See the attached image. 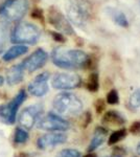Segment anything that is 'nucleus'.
I'll return each mask as SVG.
<instances>
[{
	"mask_svg": "<svg viewBox=\"0 0 140 157\" xmlns=\"http://www.w3.org/2000/svg\"><path fill=\"white\" fill-rule=\"evenodd\" d=\"M109 12H110V15L112 18H113L114 22H115L118 26H121V27L129 26V21H128V19H127L126 15H124L123 12L117 11V10H109Z\"/></svg>",
	"mask_w": 140,
	"mask_h": 157,
	"instance_id": "18",
	"label": "nucleus"
},
{
	"mask_svg": "<svg viewBox=\"0 0 140 157\" xmlns=\"http://www.w3.org/2000/svg\"><path fill=\"white\" fill-rule=\"evenodd\" d=\"M130 132L133 135H140V121H134L130 127Z\"/></svg>",
	"mask_w": 140,
	"mask_h": 157,
	"instance_id": "27",
	"label": "nucleus"
},
{
	"mask_svg": "<svg viewBox=\"0 0 140 157\" xmlns=\"http://www.w3.org/2000/svg\"><path fill=\"white\" fill-rule=\"evenodd\" d=\"M43 112V107L40 104L28 106L20 113L18 121L19 125L25 130H29L37 124V121L40 120L41 114Z\"/></svg>",
	"mask_w": 140,
	"mask_h": 157,
	"instance_id": "8",
	"label": "nucleus"
},
{
	"mask_svg": "<svg viewBox=\"0 0 140 157\" xmlns=\"http://www.w3.org/2000/svg\"><path fill=\"white\" fill-rule=\"evenodd\" d=\"M40 36V30L36 25L28 22H20L13 29L11 41L17 44H36Z\"/></svg>",
	"mask_w": 140,
	"mask_h": 157,
	"instance_id": "4",
	"label": "nucleus"
},
{
	"mask_svg": "<svg viewBox=\"0 0 140 157\" xmlns=\"http://www.w3.org/2000/svg\"><path fill=\"white\" fill-rule=\"evenodd\" d=\"M4 45H6V34L3 29H0V54L3 52Z\"/></svg>",
	"mask_w": 140,
	"mask_h": 157,
	"instance_id": "28",
	"label": "nucleus"
},
{
	"mask_svg": "<svg viewBox=\"0 0 140 157\" xmlns=\"http://www.w3.org/2000/svg\"><path fill=\"white\" fill-rule=\"evenodd\" d=\"M48 80H49V73L42 72L38 75L28 85V92L34 97L41 98L48 92Z\"/></svg>",
	"mask_w": 140,
	"mask_h": 157,
	"instance_id": "12",
	"label": "nucleus"
},
{
	"mask_svg": "<svg viewBox=\"0 0 140 157\" xmlns=\"http://www.w3.org/2000/svg\"><path fill=\"white\" fill-rule=\"evenodd\" d=\"M136 151H137V153H138L139 155H140V144H139L138 146H137V148H136Z\"/></svg>",
	"mask_w": 140,
	"mask_h": 157,
	"instance_id": "31",
	"label": "nucleus"
},
{
	"mask_svg": "<svg viewBox=\"0 0 140 157\" xmlns=\"http://www.w3.org/2000/svg\"><path fill=\"white\" fill-rule=\"evenodd\" d=\"M48 21L61 34H64V35L74 34V30H73V27L71 26L69 20L66 18L64 15L59 11L58 9H55V7H50L49 11H48Z\"/></svg>",
	"mask_w": 140,
	"mask_h": 157,
	"instance_id": "10",
	"label": "nucleus"
},
{
	"mask_svg": "<svg viewBox=\"0 0 140 157\" xmlns=\"http://www.w3.org/2000/svg\"><path fill=\"white\" fill-rule=\"evenodd\" d=\"M94 107H95L96 112L97 113H103L104 110H105V102H104L103 98L96 100L95 103H94Z\"/></svg>",
	"mask_w": 140,
	"mask_h": 157,
	"instance_id": "26",
	"label": "nucleus"
},
{
	"mask_svg": "<svg viewBox=\"0 0 140 157\" xmlns=\"http://www.w3.org/2000/svg\"><path fill=\"white\" fill-rule=\"evenodd\" d=\"M127 135V130L126 129H120V130H117L115 132H113L110 135V137L108 139V145L112 146V145H115V144L119 143L120 140L126 137Z\"/></svg>",
	"mask_w": 140,
	"mask_h": 157,
	"instance_id": "20",
	"label": "nucleus"
},
{
	"mask_svg": "<svg viewBox=\"0 0 140 157\" xmlns=\"http://www.w3.org/2000/svg\"><path fill=\"white\" fill-rule=\"evenodd\" d=\"M53 112L62 117H73L83 110V103L80 98L71 92H61L53 98Z\"/></svg>",
	"mask_w": 140,
	"mask_h": 157,
	"instance_id": "2",
	"label": "nucleus"
},
{
	"mask_svg": "<svg viewBox=\"0 0 140 157\" xmlns=\"http://www.w3.org/2000/svg\"><path fill=\"white\" fill-rule=\"evenodd\" d=\"M66 141H67L66 134L62 132H52L40 136L37 140V145L38 148L41 150H47V149H51L59 145H62Z\"/></svg>",
	"mask_w": 140,
	"mask_h": 157,
	"instance_id": "13",
	"label": "nucleus"
},
{
	"mask_svg": "<svg viewBox=\"0 0 140 157\" xmlns=\"http://www.w3.org/2000/svg\"><path fill=\"white\" fill-rule=\"evenodd\" d=\"M82 78L75 73H57L52 78L51 84L55 89L70 90L81 86Z\"/></svg>",
	"mask_w": 140,
	"mask_h": 157,
	"instance_id": "9",
	"label": "nucleus"
},
{
	"mask_svg": "<svg viewBox=\"0 0 140 157\" xmlns=\"http://www.w3.org/2000/svg\"><path fill=\"white\" fill-rule=\"evenodd\" d=\"M27 50H28V48H27L25 45H22V44L15 45V46H13L9 49L6 50V52L3 55V61L4 62H9V61L17 59V58L26 54Z\"/></svg>",
	"mask_w": 140,
	"mask_h": 157,
	"instance_id": "17",
	"label": "nucleus"
},
{
	"mask_svg": "<svg viewBox=\"0 0 140 157\" xmlns=\"http://www.w3.org/2000/svg\"><path fill=\"white\" fill-rule=\"evenodd\" d=\"M24 75V67L22 64L14 65L13 67L7 70L6 73V82L9 85H16L19 84L23 80Z\"/></svg>",
	"mask_w": 140,
	"mask_h": 157,
	"instance_id": "16",
	"label": "nucleus"
},
{
	"mask_svg": "<svg viewBox=\"0 0 140 157\" xmlns=\"http://www.w3.org/2000/svg\"><path fill=\"white\" fill-rule=\"evenodd\" d=\"M107 134H108V131L107 129H105L104 127H97L94 130L92 139L90 141V145L88 147V151L89 152H93L95 151L96 149H98L99 147L105 143L106 138H107Z\"/></svg>",
	"mask_w": 140,
	"mask_h": 157,
	"instance_id": "15",
	"label": "nucleus"
},
{
	"mask_svg": "<svg viewBox=\"0 0 140 157\" xmlns=\"http://www.w3.org/2000/svg\"><path fill=\"white\" fill-rule=\"evenodd\" d=\"M55 157H81V153L75 149H64L59 152Z\"/></svg>",
	"mask_w": 140,
	"mask_h": 157,
	"instance_id": "23",
	"label": "nucleus"
},
{
	"mask_svg": "<svg viewBox=\"0 0 140 157\" xmlns=\"http://www.w3.org/2000/svg\"><path fill=\"white\" fill-rule=\"evenodd\" d=\"M127 155V151L123 147H115L112 152L106 157H124Z\"/></svg>",
	"mask_w": 140,
	"mask_h": 157,
	"instance_id": "25",
	"label": "nucleus"
},
{
	"mask_svg": "<svg viewBox=\"0 0 140 157\" xmlns=\"http://www.w3.org/2000/svg\"><path fill=\"white\" fill-rule=\"evenodd\" d=\"M25 98H26L25 90H20L19 93L11 102L6 104V105L0 106V121L6 124V125L14 124L16 121L18 109L23 104Z\"/></svg>",
	"mask_w": 140,
	"mask_h": 157,
	"instance_id": "6",
	"label": "nucleus"
},
{
	"mask_svg": "<svg viewBox=\"0 0 140 157\" xmlns=\"http://www.w3.org/2000/svg\"><path fill=\"white\" fill-rule=\"evenodd\" d=\"M66 12L69 21L83 26L91 17V7L86 0H66Z\"/></svg>",
	"mask_w": 140,
	"mask_h": 157,
	"instance_id": "3",
	"label": "nucleus"
},
{
	"mask_svg": "<svg viewBox=\"0 0 140 157\" xmlns=\"http://www.w3.org/2000/svg\"><path fill=\"white\" fill-rule=\"evenodd\" d=\"M107 103L110 104V105H116V104H118L119 102V95H118V92H117V90L115 89H112L108 92V94H107Z\"/></svg>",
	"mask_w": 140,
	"mask_h": 157,
	"instance_id": "24",
	"label": "nucleus"
},
{
	"mask_svg": "<svg viewBox=\"0 0 140 157\" xmlns=\"http://www.w3.org/2000/svg\"><path fill=\"white\" fill-rule=\"evenodd\" d=\"M101 123H103V125L110 126V127H120V126L124 125L126 118L117 111L110 110L104 114L103 118H101Z\"/></svg>",
	"mask_w": 140,
	"mask_h": 157,
	"instance_id": "14",
	"label": "nucleus"
},
{
	"mask_svg": "<svg viewBox=\"0 0 140 157\" xmlns=\"http://www.w3.org/2000/svg\"><path fill=\"white\" fill-rule=\"evenodd\" d=\"M87 89L90 91V92H97L98 88H99V78L98 75L96 72H93L90 75L88 81H87V85H86Z\"/></svg>",
	"mask_w": 140,
	"mask_h": 157,
	"instance_id": "19",
	"label": "nucleus"
},
{
	"mask_svg": "<svg viewBox=\"0 0 140 157\" xmlns=\"http://www.w3.org/2000/svg\"><path fill=\"white\" fill-rule=\"evenodd\" d=\"M28 139V133L23 128H18L15 132V143L17 144H24Z\"/></svg>",
	"mask_w": 140,
	"mask_h": 157,
	"instance_id": "21",
	"label": "nucleus"
},
{
	"mask_svg": "<svg viewBox=\"0 0 140 157\" xmlns=\"http://www.w3.org/2000/svg\"><path fill=\"white\" fill-rule=\"evenodd\" d=\"M129 106L131 109H138L140 107V88L132 93L129 100Z\"/></svg>",
	"mask_w": 140,
	"mask_h": 157,
	"instance_id": "22",
	"label": "nucleus"
},
{
	"mask_svg": "<svg viewBox=\"0 0 140 157\" xmlns=\"http://www.w3.org/2000/svg\"><path fill=\"white\" fill-rule=\"evenodd\" d=\"M51 60L55 66L63 69H78L89 65L88 55L80 49L57 47L52 50Z\"/></svg>",
	"mask_w": 140,
	"mask_h": 157,
	"instance_id": "1",
	"label": "nucleus"
},
{
	"mask_svg": "<svg viewBox=\"0 0 140 157\" xmlns=\"http://www.w3.org/2000/svg\"><path fill=\"white\" fill-rule=\"evenodd\" d=\"M37 127L44 131L50 132H64L70 128V125L64 117L55 112H49L45 116L40 117L37 121Z\"/></svg>",
	"mask_w": 140,
	"mask_h": 157,
	"instance_id": "7",
	"label": "nucleus"
},
{
	"mask_svg": "<svg viewBox=\"0 0 140 157\" xmlns=\"http://www.w3.org/2000/svg\"><path fill=\"white\" fill-rule=\"evenodd\" d=\"M48 55L44 49L39 48L36 52H32L29 57H27L26 59L23 61L22 65L24 67V70L26 69L28 72H34L36 70L40 69L45 65V63L47 62Z\"/></svg>",
	"mask_w": 140,
	"mask_h": 157,
	"instance_id": "11",
	"label": "nucleus"
},
{
	"mask_svg": "<svg viewBox=\"0 0 140 157\" xmlns=\"http://www.w3.org/2000/svg\"><path fill=\"white\" fill-rule=\"evenodd\" d=\"M84 157H97V155H96V153H93V152H89V153L86 154Z\"/></svg>",
	"mask_w": 140,
	"mask_h": 157,
	"instance_id": "30",
	"label": "nucleus"
},
{
	"mask_svg": "<svg viewBox=\"0 0 140 157\" xmlns=\"http://www.w3.org/2000/svg\"><path fill=\"white\" fill-rule=\"evenodd\" d=\"M51 35H52V37L59 42H64L65 41V38L63 37V34H59V33H51Z\"/></svg>",
	"mask_w": 140,
	"mask_h": 157,
	"instance_id": "29",
	"label": "nucleus"
},
{
	"mask_svg": "<svg viewBox=\"0 0 140 157\" xmlns=\"http://www.w3.org/2000/svg\"><path fill=\"white\" fill-rule=\"evenodd\" d=\"M28 0H6L0 6V19L6 22L20 21L28 10Z\"/></svg>",
	"mask_w": 140,
	"mask_h": 157,
	"instance_id": "5",
	"label": "nucleus"
},
{
	"mask_svg": "<svg viewBox=\"0 0 140 157\" xmlns=\"http://www.w3.org/2000/svg\"><path fill=\"white\" fill-rule=\"evenodd\" d=\"M3 82H4V78H2V77H0V86L3 84Z\"/></svg>",
	"mask_w": 140,
	"mask_h": 157,
	"instance_id": "32",
	"label": "nucleus"
}]
</instances>
